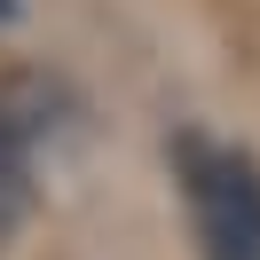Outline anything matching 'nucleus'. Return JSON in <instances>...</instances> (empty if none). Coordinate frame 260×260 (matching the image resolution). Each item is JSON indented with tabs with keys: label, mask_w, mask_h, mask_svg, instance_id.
I'll use <instances>...</instances> for the list:
<instances>
[{
	"label": "nucleus",
	"mask_w": 260,
	"mask_h": 260,
	"mask_svg": "<svg viewBox=\"0 0 260 260\" xmlns=\"http://www.w3.org/2000/svg\"><path fill=\"white\" fill-rule=\"evenodd\" d=\"M174 174H181V205H189L197 252L205 260H260V158L252 150L181 134Z\"/></svg>",
	"instance_id": "1"
},
{
	"label": "nucleus",
	"mask_w": 260,
	"mask_h": 260,
	"mask_svg": "<svg viewBox=\"0 0 260 260\" xmlns=\"http://www.w3.org/2000/svg\"><path fill=\"white\" fill-rule=\"evenodd\" d=\"M24 205H32V126L0 103V229L24 221Z\"/></svg>",
	"instance_id": "2"
}]
</instances>
